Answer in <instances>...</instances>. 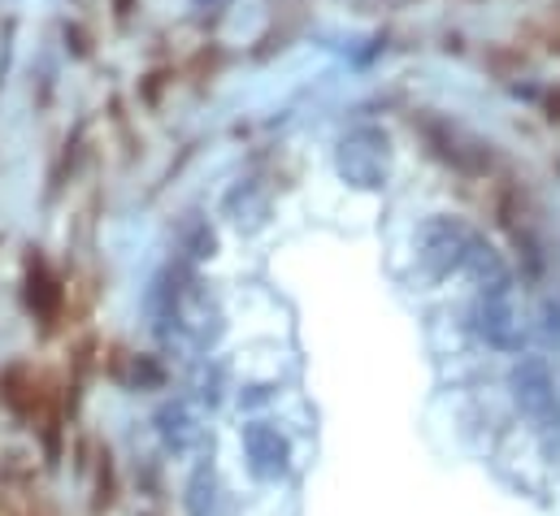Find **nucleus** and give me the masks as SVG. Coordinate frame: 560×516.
I'll use <instances>...</instances> for the list:
<instances>
[{
  "instance_id": "obj_8",
  "label": "nucleus",
  "mask_w": 560,
  "mask_h": 516,
  "mask_svg": "<svg viewBox=\"0 0 560 516\" xmlns=\"http://www.w3.org/2000/svg\"><path fill=\"white\" fill-rule=\"evenodd\" d=\"M222 508V482L213 465H196V473L187 478V513L191 516H218Z\"/></svg>"
},
{
  "instance_id": "obj_2",
  "label": "nucleus",
  "mask_w": 560,
  "mask_h": 516,
  "mask_svg": "<svg viewBox=\"0 0 560 516\" xmlns=\"http://www.w3.org/2000/svg\"><path fill=\"white\" fill-rule=\"evenodd\" d=\"M339 174L361 191H378L392 178V139L378 127L348 130L339 139Z\"/></svg>"
},
{
  "instance_id": "obj_6",
  "label": "nucleus",
  "mask_w": 560,
  "mask_h": 516,
  "mask_svg": "<svg viewBox=\"0 0 560 516\" xmlns=\"http://www.w3.org/2000/svg\"><path fill=\"white\" fill-rule=\"evenodd\" d=\"M156 434H161V443H165L174 456H196V452H205L209 425H205L200 403H191V399H165V403L156 408Z\"/></svg>"
},
{
  "instance_id": "obj_7",
  "label": "nucleus",
  "mask_w": 560,
  "mask_h": 516,
  "mask_svg": "<svg viewBox=\"0 0 560 516\" xmlns=\"http://www.w3.org/2000/svg\"><path fill=\"white\" fill-rule=\"evenodd\" d=\"M244 456H248L253 478H261V482H279L282 473H287V465H291L287 438H282L275 425H266V421H253L244 430Z\"/></svg>"
},
{
  "instance_id": "obj_3",
  "label": "nucleus",
  "mask_w": 560,
  "mask_h": 516,
  "mask_svg": "<svg viewBox=\"0 0 560 516\" xmlns=\"http://www.w3.org/2000/svg\"><path fill=\"white\" fill-rule=\"evenodd\" d=\"M509 387H513V399H517L522 417H526L535 430H544V434L560 430V399H557L552 374H548L544 361H522V365L513 370Z\"/></svg>"
},
{
  "instance_id": "obj_1",
  "label": "nucleus",
  "mask_w": 560,
  "mask_h": 516,
  "mask_svg": "<svg viewBox=\"0 0 560 516\" xmlns=\"http://www.w3.org/2000/svg\"><path fill=\"white\" fill-rule=\"evenodd\" d=\"M148 308H152V330L161 339H178L200 352L222 339V308L209 295V286L187 269H170L152 286Z\"/></svg>"
},
{
  "instance_id": "obj_9",
  "label": "nucleus",
  "mask_w": 560,
  "mask_h": 516,
  "mask_svg": "<svg viewBox=\"0 0 560 516\" xmlns=\"http://www.w3.org/2000/svg\"><path fill=\"white\" fill-rule=\"evenodd\" d=\"M548 39H552V48H560V4H557V13H552V35H548Z\"/></svg>"
},
{
  "instance_id": "obj_5",
  "label": "nucleus",
  "mask_w": 560,
  "mask_h": 516,
  "mask_svg": "<svg viewBox=\"0 0 560 516\" xmlns=\"http://www.w3.org/2000/svg\"><path fill=\"white\" fill-rule=\"evenodd\" d=\"M474 330L491 348L517 352L522 339H526V326H522V313L513 304V291H478V300H474Z\"/></svg>"
},
{
  "instance_id": "obj_4",
  "label": "nucleus",
  "mask_w": 560,
  "mask_h": 516,
  "mask_svg": "<svg viewBox=\"0 0 560 516\" xmlns=\"http://www.w3.org/2000/svg\"><path fill=\"white\" fill-rule=\"evenodd\" d=\"M474 239H478V235H474L465 222H456V218H430L418 235L421 265H425L434 278L460 273V265H465V257H469Z\"/></svg>"
}]
</instances>
